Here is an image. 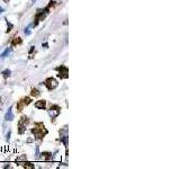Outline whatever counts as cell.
<instances>
[{"label":"cell","instance_id":"obj_7","mask_svg":"<svg viewBox=\"0 0 180 169\" xmlns=\"http://www.w3.org/2000/svg\"><path fill=\"white\" fill-rule=\"evenodd\" d=\"M35 107H36V108H38V110H45V107H46V102H45L44 99L36 102V103H35Z\"/></svg>","mask_w":180,"mask_h":169},{"label":"cell","instance_id":"obj_1","mask_svg":"<svg viewBox=\"0 0 180 169\" xmlns=\"http://www.w3.org/2000/svg\"><path fill=\"white\" fill-rule=\"evenodd\" d=\"M32 133L34 134L35 139L42 140V139L45 136V134L47 133V131H46V129L44 128L43 123H38V124H36L35 126L32 129Z\"/></svg>","mask_w":180,"mask_h":169},{"label":"cell","instance_id":"obj_3","mask_svg":"<svg viewBox=\"0 0 180 169\" xmlns=\"http://www.w3.org/2000/svg\"><path fill=\"white\" fill-rule=\"evenodd\" d=\"M44 85L46 86V88H47L49 90H53V89H55V88L57 87L59 82H57V80L54 79V78H47V79L45 80Z\"/></svg>","mask_w":180,"mask_h":169},{"label":"cell","instance_id":"obj_15","mask_svg":"<svg viewBox=\"0 0 180 169\" xmlns=\"http://www.w3.org/2000/svg\"><path fill=\"white\" fill-rule=\"evenodd\" d=\"M24 165H25V168H31V169L34 168V166H33L32 164H29V162H28V164H27V162H25Z\"/></svg>","mask_w":180,"mask_h":169},{"label":"cell","instance_id":"obj_5","mask_svg":"<svg viewBox=\"0 0 180 169\" xmlns=\"http://www.w3.org/2000/svg\"><path fill=\"white\" fill-rule=\"evenodd\" d=\"M61 112V108L59 107V106H56V105H52L51 106V108L49 110V115H50V117L52 118V120H55L56 117H57V115L60 114Z\"/></svg>","mask_w":180,"mask_h":169},{"label":"cell","instance_id":"obj_11","mask_svg":"<svg viewBox=\"0 0 180 169\" xmlns=\"http://www.w3.org/2000/svg\"><path fill=\"white\" fill-rule=\"evenodd\" d=\"M2 75H3V78L5 79H7L9 75H10V70H8V69H6L3 72H2Z\"/></svg>","mask_w":180,"mask_h":169},{"label":"cell","instance_id":"obj_13","mask_svg":"<svg viewBox=\"0 0 180 169\" xmlns=\"http://www.w3.org/2000/svg\"><path fill=\"white\" fill-rule=\"evenodd\" d=\"M61 141L64 142V146H65V147H68V135H65L64 138L62 136V138H61Z\"/></svg>","mask_w":180,"mask_h":169},{"label":"cell","instance_id":"obj_4","mask_svg":"<svg viewBox=\"0 0 180 169\" xmlns=\"http://www.w3.org/2000/svg\"><path fill=\"white\" fill-rule=\"evenodd\" d=\"M31 102H32V100H31L29 97H24L23 99H20L17 104V111L18 112H21V111L24 110L25 106H27V105L31 104Z\"/></svg>","mask_w":180,"mask_h":169},{"label":"cell","instance_id":"obj_2","mask_svg":"<svg viewBox=\"0 0 180 169\" xmlns=\"http://www.w3.org/2000/svg\"><path fill=\"white\" fill-rule=\"evenodd\" d=\"M28 117L27 116H21L20 117V120L18 121V133L19 134H23L25 130H26V128H27V124H28Z\"/></svg>","mask_w":180,"mask_h":169},{"label":"cell","instance_id":"obj_14","mask_svg":"<svg viewBox=\"0 0 180 169\" xmlns=\"http://www.w3.org/2000/svg\"><path fill=\"white\" fill-rule=\"evenodd\" d=\"M9 53H10V49L8 47V49H7V50H6V51H5V52H3L2 54H1V57H6V56L8 55Z\"/></svg>","mask_w":180,"mask_h":169},{"label":"cell","instance_id":"obj_12","mask_svg":"<svg viewBox=\"0 0 180 169\" xmlns=\"http://www.w3.org/2000/svg\"><path fill=\"white\" fill-rule=\"evenodd\" d=\"M39 94H41V93H39V90H38V89H35V88H34V89L32 90V96H34V97L39 96Z\"/></svg>","mask_w":180,"mask_h":169},{"label":"cell","instance_id":"obj_6","mask_svg":"<svg viewBox=\"0 0 180 169\" xmlns=\"http://www.w3.org/2000/svg\"><path fill=\"white\" fill-rule=\"evenodd\" d=\"M57 72H59V77L61 78V79H67L68 78V75H69V70H68V68L67 67H64V65H61V67H59L57 69Z\"/></svg>","mask_w":180,"mask_h":169},{"label":"cell","instance_id":"obj_8","mask_svg":"<svg viewBox=\"0 0 180 169\" xmlns=\"http://www.w3.org/2000/svg\"><path fill=\"white\" fill-rule=\"evenodd\" d=\"M13 107H9V110L7 111L6 115H5V120L6 121H13L14 120V114H13Z\"/></svg>","mask_w":180,"mask_h":169},{"label":"cell","instance_id":"obj_16","mask_svg":"<svg viewBox=\"0 0 180 169\" xmlns=\"http://www.w3.org/2000/svg\"><path fill=\"white\" fill-rule=\"evenodd\" d=\"M24 32H25V34H26V35H29V34H31V29H29V28H25V31H24Z\"/></svg>","mask_w":180,"mask_h":169},{"label":"cell","instance_id":"obj_19","mask_svg":"<svg viewBox=\"0 0 180 169\" xmlns=\"http://www.w3.org/2000/svg\"><path fill=\"white\" fill-rule=\"evenodd\" d=\"M3 1H5V2H9L10 0H3Z\"/></svg>","mask_w":180,"mask_h":169},{"label":"cell","instance_id":"obj_9","mask_svg":"<svg viewBox=\"0 0 180 169\" xmlns=\"http://www.w3.org/2000/svg\"><path fill=\"white\" fill-rule=\"evenodd\" d=\"M19 44H21V38L15 36V37L13 38V41H11V45L16 46V45H19Z\"/></svg>","mask_w":180,"mask_h":169},{"label":"cell","instance_id":"obj_10","mask_svg":"<svg viewBox=\"0 0 180 169\" xmlns=\"http://www.w3.org/2000/svg\"><path fill=\"white\" fill-rule=\"evenodd\" d=\"M42 156L44 157L45 160H52V153L51 152H44V153H42Z\"/></svg>","mask_w":180,"mask_h":169},{"label":"cell","instance_id":"obj_17","mask_svg":"<svg viewBox=\"0 0 180 169\" xmlns=\"http://www.w3.org/2000/svg\"><path fill=\"white\" fill-rule=\"evenodd\" d=\"M35 1L36 0H32V1H31V5H34V3H35Z\"/></svg>","mask_w":180,"mask_h":169},{"label":"cell","instance_id":"obj_18","mask_svg":"<svg viewBox=\"0 0 180 169\" xmlns=\"http://www.w3.org/2000/svg\"><path fill=\"white\" fill-rule=\"evenodd\" d=\"M2 11H3V8H1V7H0V14H1Z\"/></svg>","mask_w":180,"mask_h":169}]
</instances>
